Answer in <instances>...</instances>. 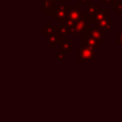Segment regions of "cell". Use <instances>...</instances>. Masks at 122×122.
<instances>
[{
  "label": "cell",
  "mask_w": 122,
  "mask_h": 122,
  "mask_svg": "<svg viewBox=\"0 0 122 122\" xmlns=\"http://www.w3.org/2000/svg\"><path fill=\"white\" fill-rule=\"evenodd\" d=\"M120 52H122V45H121V49H120Z\"/></svg>",
  "instance_id": "obj_21"
},
{
  "label": "cell",
  "mask_w": 122,
  "mask_h": 122,
  "mask_svg": "<svg viewBox=\"0 0 122 122\" xmlns=\"http://www.w3.org/2000/svg\"><path fill=\"white\" fill-rule=\"evenodd\" d=\"M77 4L79 5H90L91 4V0H77Z\"/></svg>",
  "instance_id": "obj_17"
},
{
  "label": "cell",
  "mask_w": 122,
  "mask_h": 122,
  "mask_svg": "<svg viewBox=\"0 0 122 122\" xmlns=\"http://www.w3.org/2000/svg\"><path fill=\"white\" fill-rule=\"evenodd\" d=\"M95 58V49L88 45H82L77 53V61H92Z\"/></svg>",
  "instance_id": "obj_2"
},
{
  "label": "cell",
  "mask_w": 122,
  "mask_h": 122,
  "mask_svg": "<svg viewBox=\"0 0 122 122\" xmlns=\"http://www.w3.org/2000/svg\"><path fill=\"white\" fill-rule=\"evenodd\" d=\"M56 7V0H43V13H51Z\"/></svg>",
  "instance_id": "obj_12"
},
{
  "label": "cell",
  "mask_w": 122,
  "mask_h": 122,
  "mask_svg": "<svg viewBox=\"0 0 122 122\" xmlns=\"http://www.w3.org/2000/svg\"><path fill=\"white\" fill-rule=\"evenodd\" d=\"M94 27L99 29L102 31H105V30L110 31L112 30V18L108 16L107 18H105L103 20L94 22Z\"/></svg>",
  "instance_id": "obj_6"
},
{
  "label": "cell",
  "mask_w": 122,
  "mask_h": 122,
  "mask_svg": "<svg viewBox=\"0 0 122 122\" xmlns=\"http://www.w3.org/2000/svg\"><path fill=\"white\" fill-rule=\"evenodd\" d=\"M100 1H102L104 4H112L113 0H100Z\"/></svg>",
  "instance_id": "obj_18"
},
{
  "label": "cell",
  "mask_w": 122,
  "mask_h": 122,
  "mask_svg": "<svg viewBox=\"0 0 122 122\" xmlns=\"http://www.w3.org/2000/svg\"><path fill=\"white\" fill-rule=\"evenodd\" d=\"M51 17L55 19L56 22L58 23H63L66 21L69 17L68 10L66 9V5H64V2H61L59 5H56L54 10L51 11Z\"/></svg>",
  "instance_id": "obj_3"
},
{
  "label": "cell",
  "mask_w": 122,
  "mask_h": 122,
  "mask_svg": "<svg viewBox=\"0 0 122 122\" xmlns=\"http://www.w3.org/2000/svg\"><path fill=\"white\" fill-rule=\"evenodd\" d=\"M112 7L113 10H116L117 14H122V1L120 2H112Z\"/></svg>",
  "instance_id": "obj_14"
},
{
  "label": "cell",
  "mask_w": 122,
  "mask_h": 122,
  "mask_svg": "<svg viewBox=\"0 0 122 122\" xmlns=\"http://www.w3.org/2000/svg\"><path fill=\"white\" fill-rule=\"evenodd\" d=\"M120 1H122V0H113L112 2H120Z\"/></svg>",
  "instance_id": "obj_19"
},
{
  "label": "cell",
  "mask_w": 122,
  "mask_h": 122,
  "mask_svg": "<svg viewBox=\"0 0 122 122\" xmlns=\"http://www.w3.org/2000/svg\"><path fill=\"white\" fill-rule=\"evenodd\" d=\"M57 1H60V2H65V1H68V0H57Z\"/></svg>",
  "instance_id": "obj_20"
},
{
  "label": "cell",
  "mask_w": 122,
  "mask_h": 122,
  "mask_svg": "<svg viewBox=\"0 0 122 122\" xmlns=\"http://www.w3.org/2000/svg\"><path fill=\"white\" fill-rule=\"evenodd\" d=\"M81 5L76 4V5H66V9L68 10L69 18H71L74 21H77L82 15V10H81Z\"/></svg>",
  "instance_id": "obj_5"
},
{
  "label": "cell",
  "mask_w": 122,
  "mask_h": 122,
  "mask_svg": "<svg viewBox=\"0 0 122 122\" xmlns=\"http://www.w3.org/2000/svg\"><path fill=\"white\" fill-rule=\"evenodd\" d=\"M47 43L51 45V49H55L56 45H60L62 41L64 40V35L61 34V32H58L56 34H51V35H47Z\"/></svg>",
  "instance_id": "obj_7"
},
{
  "label": "cell",
  "mask_w": 122,
  "mask_h": 122,
  "mask_svg": "<svg viewBox=\"0 0 122 122\" xmlns=\"http://www.w3.org/2000/svg\"><path fill=\"white\" fill-rule=\"evenodd\" d=\"M99 9H100V6L97 5V4H93V5L90 4V5H88L87 8H86V13L92 15V14H93L95 11H97Z\"/></svg>",
  "instance_id": "obj_13"
},
{
  "label": "cell",
  "mask_w": 122,
  "mask_h": 122,
  "mask_svg": "<svg viewBox=\"0 0 122 122\" xmlns=\"http://www.w3.org/2000/svg\"><path fill=\"white\" fill-rule=\"evenodd\" d=\"M81 43H82V45H88L94 49H99L101 46V44L90 34L89 30L81 34Z\"/></svg>",
  "instance_id": "obj_4"
},
{
  "label": "cell",
  "mask_w": 122,
  "mask_h": 122,
  "mask_svg": "<svg viewBox=\"0 0 122 122\" xmlns=\"http://www.w3.org/2000/svg\"><path fill=\"white\" fill-rule=\"evenodd\" d=\"M117 39H116V44L117 45H122V30H117L116 31Z\"/></svg>",
  "instance_id": "obj_16"
},
{
  "label": "cell",
  "mask_w": 122,
  "mask_h": 122,
  "mask_svg": "<svg viewBox=\"0 0 122 122\" xmlns=\"http://www.w3.org/2000/svg\"><path fill=\"white\" fill-rule=\"evenodd\" d=\"M89 32H90V34L93 37V38H95L101 45H103L104 44V33H103V31L102 30H100L99 29H97V28H90L89 29Z\"/></svg>",
  "instance_id": "obj_9"
},
{
  "label": "cell",
  "mask_w": 122,
  "mask_h": 122,
  "mask_svg": "<svg viewBox=\"0 0 122 122\" xmlns=\"http://www.w3.org/2000/svg\"><path fill=\"white\" fill-rule=\"evenodd\" d=\"M65 52L63 51H60V52H57L55 54V59L58 60V61H64L65 60Z\"/></svg>",
  "instance_id": "obj_15"
},
{
  "label": "cell",
  "mask_w": 122,
  "mask_h": 122,
  "mask_svg": "<svg viewBox=\"0 0 122 122\" xmlns=\"http://www.w3.org/2000/svg\"><path fill=\"white\" fill-rule=\"evenodd\" d=\"M60 51L63 52H72L73 51V40L64 39L60 44Z\"/></svg>",
  "instance_id": "obj_11"
},
{
  "label": "cell",
  "mask_w": 122,
  "mask_h": 122,
  "mask_svg": "<svg viewBox=\"0 0 122 122\" xmlns=\"http://www.w3.org/2000/svg\"><path fill=\"white\" fill-rule=\"evenodd\" d=\"M91 16L88 13H83V15L75 22L74 28L72 30L71 34H82L83 32H85L86 30H88L91 28Z\"/></svg>",
  "instance_id": "obj_1"
},
{
  "label": "cell",
  "mask_w": 122,
  "mask_h": 122,
  "mask_svg": "<svg viewBox=\"0 0 122 122\" xmlns=\"http://www.w3.org/2000/svg\"><path fill=\"white\" fill-rule=\"evenodd\" d=\"M109 15V10L107 9H99L97 11H95L93 14L90 15L91 16V20L92 23L94 22H97V21H100V20H103L105 18H107Z\"/></svg>",
  "instance_id": "obj_8"
},
{
  "label": "cell",
  "mask_w": 122,
  "mask_h": 122,
  "mask_svg": "<svg viewBox=\"0 0 122 122\" xmlns=\"http://www.w3.org/2000/svg\"><path fill=\"white\" fill-rule=\"evenodd\" d=\"M43 34L44 35H51V34H56L60 32V27H53L51 22H48L46 26L43 27Z\"/></svg>",
  "instance_id": "obj_10"
}]
</instances>
